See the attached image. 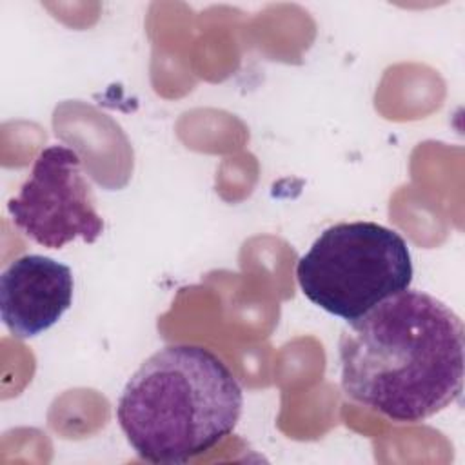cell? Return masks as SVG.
Here are the masks:
<instances>
[{
  "label": "cell",
  "mask_w": 465,
  "mask_h": 465,
  "mask_svg": "<svg viewBox=\"0 0 465 465\" xmlns=\"http://www.w3.org/2000/svg\"><path fill=\"white\" fill-rule=\"evenodd\" d=\"M338 354L345 396L396 423H420L463 391V323L423 291L398 292L352 322Z\"/></svg>",
  "instance_id": "6da1fadb"
},
{
  "label": "cell",
  "mask_w": 465,
  "mask_h": 465,
  "mask_svg": "<svg viewBox=\"0 0 465 465\" xmlns=\"http://www.w3.org/2000/svg\"><path fill=\"white\" fill-rule=\"evenodd\" d=\"M7 213L25 236L47 249H62L76 238L93 243L104 232L82 160L67 145L40 151L29 178L7 202Z\"/></svg>",
  "instance_id": "277c9868"
},
{
  "label": "cell",
  "mask_w": 465,
  "mask_h": 465,
  "mask_svg": "<svg viewBox=\"0 0 465 465\" xmlns=\"http://www.w3.org/2000/svg\"><path fill=\"white\" fill-rule=\"evenodd\" d=\"M73 289L67 265L44 254H24L0 276L2 322L15 338L38 336L71 307Z\"/></svg>",
  "instance_id": "5b68a950"
},
{
  "label": "cell",
  "mask_w": 465,
  "mask_h": 465,
  "mask_svg": "<svg viewBox=\"0 0 465 465\" xmlns=\"http://www.w3.org/2000/svg\"><path fill=\"white\" fill-rule=\"evenodd\" d=\"M412 276L407 242L394 229L376 222H341L327 227L296 263L303 296L347 323L407 291Z\"/></svg>",
  "instance_id": "3957f363"
},
{
  "label": "cell",
  "mask_w": 465,
  "mask_h": 465,
  "mask_svg": "<svg viewBox=\"0 0 465 465\" xmlns=\"http://www.w3.org/2000/svg\"><path fill=\"white\" fill-rule=\"evenodd\" d=\"M243 407L242 385L211 349L173 343L151 354L127 380L116 420L133 450L149 463H185L222 443Z\"/></svg>",
  "instance_id": "7a4b0ae2"
}]
</instances>
